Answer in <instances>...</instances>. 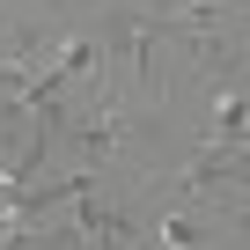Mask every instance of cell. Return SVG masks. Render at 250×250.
I'll return each mask as SVG.
<instances>
[{
    "label": "cell",
    "mask_w": 250,
    "mask_h": 250,
    "mask_svg": "<svg viewBox=\"0 0 250 250\" xmlns=\"http://www.w3.org/2000/svg\"><path fill=\"white\" fill-rule=\"evenodd\" d=\"M118 125H125V118H118V110H110V96H103V103H96V110L74 125V147H81V162H103V155L118 147Z\"/></svg>",
    "instance_id": "6da1fadb"
}]
</instances>
